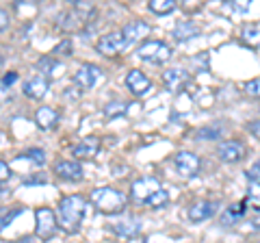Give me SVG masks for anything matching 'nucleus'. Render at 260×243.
Here are the masks:
<instances>
[{"label": "nucleus", "mask_w": 260, "mask_h": 243, "mask_svg": "<svg viewBox=\"0 0 260 243\" xmlns=\"http://www.w3.org/2000/svg\"><path fill=\"white\" fill-rule=\"evenodd\" d=\"M85 210H87V202L83 196H68L59 202V208H56V220H59V226L68 232V234H74L78 232L80 224H83V217H85Z\"/></svg>", "instance_id": "nucleus-1"}, {"label": "nucleus", "mask_w": 260, "mask_h": 243, "mask_svg": "<svg viewBox=\"0 0 260 243\" xmlns=\"http://www.w3.org/2000/svg\"><path fill=\"white\" fill-rule=\"evenodd\" d=\"M89 198H91V204L104 215L119 213L126 206V196L119 189H113V187H98L91 191Z\"/></svg>", "instance_id": "nucleus-2"}, {"label": "nucleus", "mask_w": 260, "mask_h": 243, "mask_svg": "<svg viewBox=\"0 0 260 243\" xmlns=\"http://www.w3.org/2000/svg\"><path fill=\"white\" fill-rule=\"evenodd\" d=\"M137 56L145 63L160 66V63L172 59V46H167L165 42H158V39H150V42H143L137 48Z\"/></svg>", "instance_id": "nucleus-3"}, {"label": "nucleus", "mask_w": 260, "mask_h": 243, "mask_svg": "<svg viewBox=\"0 0 260 243\" xmlns=\"http://www.w3.org/2000/svg\"><path fill=\"white\" fill-rule=\"evenodd\" d=\"M56 228H59V220H56L54 210H50L48 206L35 210V234L39 239H52L56 234Z\"/></svg>", "instance_id": "nucleus-4"}, {"label": "nucleus", "mask_w": 260, "mask_h": 243, "mask_svg": "<svg viewBox=\"0 0 260 243\" xmlns=\"http://www.w3.org/2000/svg\"><path fill=\"white\" fill-rule=\"evenodd\" d=\"M126 48H128V44H126V37L121 31H113V33L102 35L95 44V50L104 56H115L121 50H126Z\"/></svg>", "instance_id": "nucleus-5"}, {"label": "nucleus", "mask_w": 260, "mask_h": 243, "mask_svg": "<svg viewBox=\"0 0 260 243\" xmlns=\"http://www.w3.org/2000/svg\"><path fill=\"white\" fill-rule=\"evenodd\" d=\"M158 189H160V183L156 180V178L143 176V178H137V180L133 183V187H130V196H133L135 202L145 204V202H148Z\"/></svg>", "instance_id": "nucleus-6"}, {"label": "nucleus", "mask_w": 260, "mask_h": 243, "mask_svg": "<svg viewBox=\"0 0 260 243\" xmlns=\"http://www.w3.org/2000/svg\"><path fill=\"white\" fill-rule=\"evenodd\" d=\"M247 155V148L237 139H228L217 145V157L223 161V163H239Z\"/></svg>", "instance_id": "nucleus-7"}, {"label": "nucleus", "mask_w": 260, "mask_h": 243, "mask_svg": "<svg viewBox=\"0 0 260 243\" xmlns=\"http://www.w3.org/2000/svg\"><path fill=\"white\" fill-rule=\"evenodd\" d=\"M100 80H102V70L98 66H93V63H83L74 74V83L80 89H91L100 83Z\"/></svg>", "instance_id": "nucleus-8"}, {"label": "nucleus", "mask_w": 260, "mask_h": 243, "mask_svg": "<svg viewBox=\"0 0 260 243\" xmlns=\"http://www.w3.org/2000/svg\"><path fill=\"white\" fill-rule=\"evenodd\" d=\"M174 163H176V169H178V172H180L182 176H186V178L198 176L200 167H202L200 157H198V155H193V152H189V150L178 152L176 159H174Z\"/></svg>", "instance_id": "nucleus-9"}, {"label": "nucleus", "mask_w": 260, "mask_h": 243, "mask_svg": "<svg viewBox=\"0 0 260 243\" xmlns=\"http://www.w3.org/2000/svg\"><path fill=\"white\" fill-rule=\"evenodd\" d=\"M126 87L130 89V94L137 98H143L152 92V80L143 74L141 70H130L126 74Z\"/></svg>", "instance_id": "nucleus-10"}, {"label": "nucleus", "mask_w": 260, "mask_h": 243, "mask_svg": "<svg viewBox=\"0 0 260 243\" xmlns=\"http://www.w3.org/2000/svg\"><path fill=\"white\" fill-rule=\"evenodd\" d=\"M109 228L121 239H135L137 234L141 232V222L137 217H119V220L113 222Z\"/></svg>", "instance_id": "nucleus-11"}, {"label": "nucleus", "mask_w": 260, "mask_h": 243, "mask_svg": "<svg viewBox=\"0 0 260 243\" xmlns=\"http://www.w3.org/2000/svg\"><path fill=\"white\" fill-rule=\"evenodd\" d=\"M217 208H219L217 202H213V200H200V202H195V204L189 206V220L195 222V224L206 222V220H210V217L217 213Z\"/></svg>", "instance_id": "nucleus-12"}, {"label": "nucleus", "mask_w": 260, "mask_h": 243, "mask_svg": "<svg viewBox=\"0 0 260 243\" xmlns=\"http://www.w3.org/2000/svg\"><path fill=\"white\" fill-rule=\"evenodd\" d=\"M162 83H165V87L169 92L176 94L189 83V72L182 70V68H169V70L162 72Z\"/></svg>", "instance_id": "nucleus-13"}, {"label": "nucleus", "mask_w": 260, "mask_h": 243, "mask_svg": "<svg viewBox=\"0 0 260 243\" xmlns=\"http://www.w3.org/2000/svg\"><path fill=\"white\" fill-rule=\"evenodd\" d=\"M121 33H124L126 44H128V48H130L133 44L139 42V39H143V37L150 35V24L143 22V20H133V22H128L126 26L121 28Z\"/></svg>", "instance_id": "nucleus-14"}, {"label": "nucleus", "mask_w": 260, "mask_h": 243, "mask_svg": "<svg viewBox=\"0 0 260 243\" xmlns=\"http://www.w3.org/2000/svg\"><path fill=\"white\" fill-rule=\"evenodd\" d=\"M54 174L70 183L83 180V167L76 161H59V163H54Z\"/></svg>", "instance_id": "nucleus-15"}, {"label": "nucleus", "mask_w": 260, "mask_h": 243, "mask_svg": "<svg viewBox=\"0 0 260 243\" xmlns=\"http://www.w3.org/2000/svg\"><path fill=\"white\" fill-rule=\"evenodd\" d=\"M48 87H50V80L46 76H32L24 83V96H28L32 100H42L48 94Z\"/></svg>", "instance_id": "nucleus-16"}, {"label": "nucleus", "mask_w": 260, "mask_h": 243, "mask_svg": "<svg viewBox=\"0 0 260 243\" xmlns=\"http://www.w3.org/2000/svg\"><path fill=\"white\" fill-rule=\"evenodd\" d=\"M98 152H100V139H95V137H87V139L78 141L74 148H72V155L76 159H91Z\"/></svg>", "instance_id": "nucleus-17"}, {"label": "nucleus", "mask_w": 260, "mask_h": 243, "mask_svg": "<svg viewBox=\"0 0 260 243\" xmlns=\"http://www.w3.org/2000/svg\"><path fill=\"white\" fill-rule=\"evenodd\" d=\"M245 202H237V204H232V206H228L221 215H219V224L223 226V228H228V226H234L239 220H243L245 217Z\"/></svg>", "instance_id": "nucleus-18"}, {"label": "nucleus", "mask_w": 260, "mask_h": 243, "mask_svg": "<svg viewBox=\"0 0 260 243\" xmlns=\"http://www.w3.org/2000/svg\"><path fill=\"white\" fill-rule=\"evenodd\" d=\"M59 122V113H56L52 107H39L35 113V124L42 128V131H50V128L56 126Z\"/></svg>", "instance_id": "nucleus-19"}, {"label": "nucleus", "mask_w": 260, "mask_h": 243, "mask_svg": "<svg viewBox=\"0 0 260 243\" xmlns=\"http://www.w3.org/2000/svg\"><path fill=\"white\" fill-rule=\"evenodd\" d=\"M37 70L42 72V74L50 80V78H56L59 74H63V66L61 63H56L52 56H42V59L37 61Z\"/></svg>", "instance_id": "nucleus-20"}, {"label": "nucleus", "mask_w": 260, "mask_h": 243, "mask_svg": "<svg viewBox=\"0 0 260 243\" xmlns=\"http://www.w3.org/2000/svg\"><path fill=\"white\" fill-rule=\"evenodd\" d=\"M200 33V26L195 22H178L176 28H174V37L178 39V42H186V39H191Z\"/></svg>", "instance_id": "nucleus-21"}, {"label": "nucleus", "mask_w": 260, "mask_h": 243, "mask_svg": "<svg viewBox=\"0 0 260 243\" xmlns=\"http://www.w3.org/2000/svg\"><path fill=\"white\" fill-rule=\"evenodd\" d=\"M80 24H83V15L78 11H68L59 18V26L63 31H76V28H80Z\"/></svg>", "instance_id": "nucleus-22"}, {"label": "nucleus", "mask_w": 260, "mask_h": 243, "mask_svg": "<svg viewBox=\"0 0 260 243\" xmlns=\"http://www.w3.org/2000/svg\"><path fill=\"white\" fill-rule=\"evenodd\" d=\"M221 126L217 124H208L204 128H200L198 133H195V137H198V141H217L219 137H221Z\"/></svg>", "instance_id": "nucleus-23"}, {"label": "nucleus", "mask_w": 260, "mask_h": 243, "mask_svg": "<svg viewBox=\"0 0 260 243\" xmlns=\"http://www.w3.org/2000/svg\"><path fill=\"white\" fill-rule=\"evenodd\" d=\"M150 11L152 13H156V15H165V13H172L178 3L176 0H150Z\"/></svg>", "instance_id": "nucleus-24"}, {"label": "nucleus", "mask_w": 260, "mask_h": 243, "mask_svg": "<svg viewBox=\"0 0 260 243\" xmlns=\"http://www.w3.org/2000/svg\"><path fill=\"white\" fill-rule=\"evenodd\" d=\"M126 113H128V104L121 100H113L104 107V115L107 117H121V115H126Z\"/></svg>", "instance_id": "nucleus-25"}, {"label": "nucleus", "mask_w": 260, "mask_h": 243, "mask_svg": "<svg viewBox=\"0 0 260 243\" xmlns=\"http://www.w3.org/2000/svg\"><path fill=\"white\" fill-rule=\"evenodd\" d=\"M241 37H243V42H245L247 46L260 48V28L258 26H245L243 28V33H241Z\"/></svg>", "instance_id": "nucleus-26"}, {"label": "nucleus", "mask_w": 260, "mask_h": 243, "mask_svg": "<svg viewBox=\"0 0 260 243\" xmlns=\"http://www.w3.org/2000/svg\"><path fill=\"white\" fill-rule=\"evenodd\" d=\"M169 202V193L165 191V189H158L154 196L145 202V206H150V208H154V210H158V208H162Z\"/></svg>", "instance_id": "nucleus-27"}, {"label": "nucleus", "mask_w": 260, "mask_h": 243, "mask_svg": "<svg viewBox=\"0 0 260 243\" xmlns=\"http://www.w3.org/2000/svg\"><path fill=\"white\" fill-rule=\"evenodd\" d=\"M22 159H30L35 165H44L46 163V155H44V150H39V148H32V150H28L26 155H24Z\"/></svg>", "instance_id": "nucleus-28"}, {"label": "nucleus", "mask_w": 260, "mask_h": 243, "mask_svg": "<svg viewBox=\"0 0 260 243\" xmlns=\"http://www.w3.org/2000/svg\"><path fill=\"white\" fill-rule=\"evenodd\" d=\"M245 92L251 96V98H260V78H254L245 83Z\"/></svg>", "instance_id": "nucleus-29"}, {"label": "nucleus", "mask_w": 260, "mask_h": 243, "mask_svg": "<svg viewBox=\"0 0 260 243\" xmlns=\"http://www.w3.org/2000/svg\"><path fill=\"white\" fill-rule=\"evenodd\" d=\"M52 54H63V56H70V54H72V42H70V39H65L63 44H59V46L54 48V52H52Z\"/></svg>", "instance_id": "nucleus-30"}, {"label": "nucleus", "mask_w": 260, "mask_h": 243, "mask_svg": "<svg viewBox=\"0 0 260 243\" xmlns=\"http://www.w3.org/2000/svg\"><path fill=\"white\" fill-rule=\"evenodd\" d=\"M247 178L249 180H254V183H260V159L247 169Z\"/></svg>", "instance_id": "nucleus-31"}, {"label": "nucleus", "mask_w": 260, "mask_h": 243, "mask_svg": "<svg viewBox=\"0 0 260 243\" xmlns=\"http://www.w3.org/2000/svg\"><path fill=\"white\" fill-rule=\"evenodd\" d=\"M228 7V9H230V11H234V13H245L247 9H249V3H247V0H241V3H234V5H225Z\"/></svg>", "instance_id": "nucleus-32"}, {"label": "nucleus", "mask_w": 260, "mask_h": 243, "mask_svg": "<svg viewBox=\"0 0 260 243\" xmlns=\"http://www.w3.org/2000/svg\"><path fill=\"white\" fill-rule=\"evenodd\" d=\"M20 213H22V208H15L13 213H9V215L5 213V215H3V228H7V226H9V224H11V222H13V220H15V217H18Z\"/></svg>", "instance_id": "nucleus-33"}, {"label": "nucleus", "mask_w": 260, "mask_h": 243, "mask_svg": "<svg viewBox=\"0 0 260 243\" xmlns=\"http://www.w3.org/2000/svg\"><path fill=\"white\" fill-rule=\"evenodd\" d=\"M15 80H18V72H9V74L3 76V89H7L9 85H13Z\"/></svg>", "instance_id": "nucleus-34"}, {"label": "nucleus", "mask_w": 260, "mask_h": 243, "mask_svg": "<svg viewBox=\"0 0 260 243\" xmlns=\"http://www.w3.org/2000/svg\"><path fill=\"white\" fill-rule=\"evenodd\" d=\"M249 198H254V200H260V183H254V180H249Z\"/></svg>", "instance_id": "nucleus-35"}, {"label": "nucleus", "mask_w": 260, "mask_h": 243, "mask_svg": "<svg viewBox=\"0 0 260 243\" xmlns=\"http://www.w3.org/2000/svg\"><path fill=\"white\" fill-rule=\"evenodd\" d=\"M9 165H7L5 163V161H0V180H3V183H7V180H9Z\"/></svg>", "instance_id": "nucleus-36"}, {"label": "nucleus", "mask_w": 260, "mask_h": 243, "mask_svg": "<svg viewBox=\"0 0 260 243\" xmlns=\"http://www.w3.org/2000/svg\"><path fill=\"white\" fill-rule=\"evenodd\" d=\"M7 24H9V15H7V11L5 9H0V31H7Z\"/></svg>", "instance_id": "nucleus-37"}, {"label": "nucleus", "mask_w": 260, "mask_h": 243, "mask_svg": "<svg viewBox=\"0 0 260 243\" xmlns=\"http://www.w3.org/2000/svg\"><path fill=\"white\" fill-rule=\"evenodd\" d=\"M247 128H249V133H251V135L258 137V139H260V122H251V124H249Z\"/></svg>", "instance_id": "nucleus-38"}, {"label": "nucleus", "mask_w": 260, "mask_h": 243, "mask_svg": "<svg viewBox=\"0 0 260 243\" xmlns=\"http://www.w3.org/2000/svg\"><path fill=\"white\" fill-rule=\"evenodd\" d=\"M24 185H46V178L39 176V178H28V180H24Z\"/></svg>", "instance_id": "nucleus-39"}, {"label": "nucleus", "mask_w": 260, "mask_h": 243, "mask_svg": "<svg viewBox=\"0 0 260 243\" xmlns=\"http://www.w3.org/2000/svg\"><path fill=\"white\" fill-rule=\"evenodd\" d=\"M15 243H32V239L30 237H22L20 241H15Z\"/></svg>", "instance_id": "nucleus-40"}]
</instances>
